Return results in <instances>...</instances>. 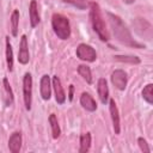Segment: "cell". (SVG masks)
I'll return each mask as SVG.
<instances>
[{"instance_id":"6da1fadb","label":"cell","mask_w":153,"mask_h":153,"mask_svg":"<svg viewBox=\"0 0 153 153\" xmlns=\"http://www.w3.org/2000/svg\"><path fill=\"white\" fill-rule=\"evenodd\" d=\"M106 16H108L110 26H111V29H112L114 36H115V38H116L120 43H122V44H124V45H127V47L136 48V49H142V48H145L143 44L139 43L137 41H135V39L133 38V36H131L129 29L127 27V25L123 23V20H122L118 16L112 14V13H110V12H108Z\"/></svg>"},{"instance_id":"7a4b0ae2","label":"cell","mask_w":153,"mask_h":153,"mask_svg":"<svg viewBox=\"0 0 153 153\" xmlns=\"http://www.w3.org/2000/svg\"><path fill=\"white\" fill-rule=\"evenodd\" d=\"M90 19H91L92 27H93L94 32L98 35V37L103 42L109 41V31L106 29V24L104 22L100 7L97 2L90 4Z\"/></svg>"},{"instance_id":"3957f363","label":"cell","mask_w":153,"mask_h":153,"mask_svg":"<svg viewBox=\"0 0 153 153\" xmlns=\"http://www.w3.org/2000/svg\"><path fill=\"white\" fill-rule=\"evenodd\" d=\"M51 26L55 35L60 39H68L71 36V25L67 17L60 13H54L51 17Z\"/></svg>"},{"instance_id":"277c9868","label":"cell","mask_w":153,"mask_h":153,"mask_svg":"<svg viewBox=\"0 0 153 153\" xmlns=\"http://www.w3.org/2000/svg\"><path fill=\"white\" fill-rule=\"evenodd\" d=\"M23 99L25 109L30 110L32 103V76L30 73H25L23 76Z\"/></svg>"},{"instance_id":"5b68a950","label":"cell","mask_w":153,"mask_h":153,"mask_svg":"<svg viewBox=\"0 0 153 153\" xmlns=\"http://www.w3.org/2000/svg\"><path fill=\"white\" fill-rule=\"evenodd\" d=\"M76 56L82 61L93 62L97 59V53L91 45H88L86 43H80L76 47Z\"/></svg>"},{"instance_id":"8992f818","label":"cell","mask_w":153,"mask_h":153,"mask_svg":"<svg viewBox=\"0 0 153 153\" xmlns=\"http://www.w3.org/2000/svg\"><path fill=\"white\" fill-rule=\"evenodd\" d=\"M133 25L135 27V31L141 37H143V38H146L148 41L152 39V25L147 20H145L142 18H136L133 22Z\"/></svg>"},{"instance_id":"52a82bcc","label":"cell","mask_w":153,"mask_h":153,"mask_svg":"<svg viewBox=\"0 0 153 153\" xmlns=\"http://www.w3.org/2000/svg\"><path fill=\"white\" fill-rule=\"evenodd\" d=\"M111 82L112 85L120 90V91H124L127 87V82H128V75L123 69H115L111 73Z\"/></svg>"},{"instance_id":"ba28073f","label":"cell","mask_w":153,"mask_h":153,"mask_svg":"<svg viewBox=\"0 0 153 153\" xmlns=\"http://www.w3.org/2000/svg\"><path fill=\"white\" fill-rule=\"evenodd\" d=\"M30 60L29 54V44H27V37L25 35L22 36L20 43H19V51H18V62L22 65H26Z\"/></svg>"},{"instance_id":"9c48e42d","label":"cell","mask_w":153,"mask_h":153,"mask_svg":"<svg viewBox=\"0 0 153 153\" xmlns=\"http://www.w3.org/2000/svg\"><path fill=\"white\" fill-rule=\"evenodd\" d=\"M109 110H110V116H111V121H112V127H114L115 134H120V131H121L120 114H118V109H117V105H116L114 99H110V102H109Z\"/></svg>"},{"instance_id":"30bf717a","label":"cell","mask_w":153,"mask_h":153,"mask_svg":"<svg viewBox=\"0 0 153 153\" xmlns=\"http://www.w3.org/2000/svg\"><path fill=\"white\" fill-rule=\"evenodd\" d=\"M53 87H54V92H55V99L59 104H63L66 102V94L63 91V87L61 85V80L57 75L53 76Z\"/></svg>"},{"instance_id":"8fae6325","label":"cell","mask_w":153,"mask_h":153,"mask_svg":"<svg viewBox=\"0 0 153 153\" xmlns=\"http://www.w3.org/2000/svg\"><path fill=\"white\" fill-rule=\"evenodd\" d=\"M80 104L85 110H87L90 112H93V111L97 110V103H96V100L93 99V97L88 92H82L81 93Z\"/></svg>"},{"instance_id":"7c38bea8","label":"cell","mask_w":153,"mask_h":153,"mask_svg":"<svg viewBox=\"0 0 153 153\" xmlns=\"http://www.w3.org/2000/svg\"><path fill=\"white\" fill-rule=\"evenodd\" d=\"M41 96L44 100H49L51 96V84H50V76L48 74H44L41 78Z\"/></svg>"},{"instance_id":"4fadbf2b","label":"cell","mask_w":153,"mask_h":153,"mask_svg":"<svg viewBox=\"0 0 153 153\" xmlns=\"http://www.w3.org/2000/svg\"><path fill=\"white\" fill-rule=\"evenodd\" d=\"M22 148V133L14 131L8 139V149L12 153H19Z\"/></svg>"},{"instance_id":"5bb4252c","label":"cell","mask_w":153,"mask_h":153,"mask_svg":"<svg viewBox=\"0 0 153 153\" xmlns=\"http://www.w3.org/2000/svg\"><path fill=\"white\" fill-rule=\"evenodd\" d=\"M97 92L99 96V99L103 104H106L108 99H109V87H108V82L104 78H100L98 80L97 84Z\"/></svg>"},{"instance_id":"9a60e30c","label":"cell","mask_w":153,"mask_h":153,"mask_svg":"<svg viewBox=\"0 0 153 153\" xmlns=\"http://www.w3.org/2000/svg\"><path fill=\"white\" fill-rule=\"evenodd\" d=\"M2 93H4V102L6 106H11L14 102V97H13V91L11 88V85L7 80V78H4L2 80Z\"/></svg>"},{"instance_id":"2e32d148","label":"cell","mask_w":153,"mask_h":153,"mask_svg":"<svg viewBox=\"0 0 153 153\" xmlns=\"http://www.w3.org/2000/svg\"><path fill=\"white\" fill-rule=\"evenodd\" d=\"M29 16H30V24L31 27H36L39 23V13H38V5L36 0H31L29 5Z\"/></svg>"},{"instance_id":"e0dca14e","label":"cell","mask_w":153,"mask_h":153,"mask_svg":"<svg viewBox=\"0 0 153 153\" xmlns=\"http://www.w3.org/2000/svg\"><path fill=\"white\" fill-rule=\"evenodd\" d=\"M91 147V134L90 133H84L80 135V148L79 152L80 153H86L88 152Z\"/></svg>"},{"instance_id":"ac0fdd59","label":"cell","mask_w":153,"mask_h":153,"mask_svg":"<svg viewBox=\"0 0 153 153\" xmlns=\"http://www.w3.org/2000/svg\"><path fill=\"white\" fill-rule=\"evenodd\" d=\"M6 63H7V69L12 72L13 69V50L12 45L10 42V37H6Z\"/></svg>"},{"instance_id":"d6986e66","label":"cell","mask_w":153,"mask_h":153,"mask_svg":"<svg viewBox=\"0 0 153 153\" xmlns=\"http://www.w3.org/2000/svg\"><path fill=\"white\" fill-rule=\"evenodd\" d=\"M78 73L87 84H92V73H91V69L88 66L79 65L78 66Z\"/></svg>"},{"instance_id":"ffe728a7","label":"cell","mask_w":153,"mask_h":153,"mask_svg":"<svg viewBox=\"0 0 153 153\" xmlns=\"http://www.w3.org/2000/svg\"><path fill=\"white\" fill-rule=\"evenodd\" d=\"M49 123H50V127H51V134H53V137L54 139H57L61 134V129H60V126H59V122H57V117L51 114L49 116Z\"/></svg>"},{"instance_id":"44dd1931","label":"cell","mask_w":153,"mask_h":153,"mask_svg":"<svg viewBox=\"0 0 153 153\" xmlns=\"http://www.w3.org/2000/svg\"><path fill=\"white\" fill-rule=\"evenodd\" d=\"M18 25H19V11L14 10L11 14V29H12V35L14 37L18 35Z\"/></svg>"},{"instance_id":"7402d4cb","label":"cell","mask_w":153,"mask_h":153,"mask_svg":"<svg viewBox=\"0 0 153 153\" xmlns=\"http://www.w3.org/2000/svg\"><path fill=\"white\" fill-rule=\"evenodd\" d=\"M142 98L148 104H153V85L152 84H147L143 87V90H142Z\"/></svg>"},{"instance_id":"603a6c76","label":"cell","mask_w":153,"mask_h":153,"mask_svg":"<svg viewBox=\"0 0 153 153\" xmlns=\"http://www.w3.org/2000/svg\"><path fill=\"white\" fill-rule=\"evenodd\" d=\"M115 59L121 62H129V63H135V65L140 63V59L137 56H120V55H117V56H115Z\"/></svg>"},{"instance_id":"cb8c5ba5","label":"cell","mask_w":153,"mask_h":153,"mask_svg":"<svg viewBox=\"0 0 153 153\" xmlns=\"http://www.w3.org/2000/svg\"><path fill=\"white\" fill-rule=\"evenodd\" d=\"M63 1L71 4V5L75 6V7H78V8H80V10H85L86 6L88 5L87 0H63Z\"/></svg>"},{"instance_id":"d4e9b609","label":"cell","mask_w":153,"mask_h":153,"mask_svg":"<svg viewBox=\"0 0 153 153\" xmlns=\"http://www.w3.org/2000/svg\"><path fill=\"white\" fill-rule=\"evenodd\" d=\"M137 143H139V147H140V149H141L142 152H146V153L151 152V148H149V146H148L146 139H143V137H139V139H137Z\"/></svg>"},{"instance_id":"484cf974","label":"cell","mask_w":153,"mask_h":153,"mask_svg":"<svg viewBox=\"0 0 153 153\" xmlns=\"http://www.w3.org/2000/svg\"><path fill=\"white\" fill-rule=\"evenodd\" d=\"M73 90H74V88H73V85H71V86H69V100L73 99Z\"/></svg>"},{"instance_id":"4316f807","label":"cell","mask_w":153,"mask_h":153,"mask_svg":"<svg viewBox=\"0 0 153 153\" xmlns=\"http://www.w3.org/2000/svg\"><path fill=\"white\" fill-rule=\"evenodd\" d=\"M122 1H123L124 4H128V5H129V4H133L135 0H122Z\"/></svg>"}]
</instances>
